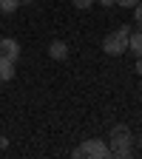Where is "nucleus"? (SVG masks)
<instances>
[{
	"mask_svg": "<svg viewBox=\"0 0 142 159\" xmlns=\"http://www.w3.org/2000/svg\"><path fill=\"white\" fill-rule=\"evenodd\" d=\"M108 148H111V156L128 159L134 153L131 151V128L128 125H114L111 134H108Z\"/></svg>",
	"mask_w": 142,
	"mask_h": 159,
	"instance_id": "f257e3e1",
	"label": "nucleus"
},
{
	"mask_svg": "<svg viewBox=\"0 0 142 159\" xmlns=\"http://www.w3.org/2000/svg\"><path fill=\"white\" fill-rule=\"evenodd\" d=\"M128 34H131V26H119V29L108 31L105 40H103V51H105L108 57L125 54V51H128Z\"/></svg>",
	"mask_w": 142,
	"mask_h": 159,
	"instance_id": "f03ea898",
	"label": "nucleus"
},
{
	"mask_svg": "<svg viewBox=\"0 0 142 159\" xmlns=\"http://www.w3.org/2000/svg\"><path fill=\"white\" fill-rule=\"evenodd\" d=\"M71 156H88V159H105V156H111V148H108V142H105V139H85V142L83 145H80Z\"/></svg>",
	"mask_w": 142,
	"mask_h": 159,
	"instance_id": "7ed1b4c3",
	"label": "nucleus"
},
{
	"mask_svg": "<svg viewBox=\"0 0 142 159\" xmlns=\"http://www.w3.org/2000/svg\"><path fill=\"white\" fill-rule=\"evenodd\" d=\"M0 57L17 63V57H20V43H17V40H11V37H3V40H0Z\"/></svg>",
	"mask_w": 142,
	"mask_h": 159,
	"instance_id": "20e7f679",
	"label": "nucleus"
},
{
	"mask_svg": "<svg viewBox=\"0 0 142 159\" xmlns=\"http://www.w3.org/2000/svg\"><path fill=\"white\" fill-rule=\"evenodd\" d=\"M48 57L51 60H66L68 57V46L63 43V40H51L48 43Z\"/></svg>",
	"mask_w": 142,
	"mask_h": 159,
	"instance_id": "39448f33",
	"label": "nucleus"
},
{
	"mask_svg": "<svg viewBox=\"0 0 142 159\" xmlns=\"http://www.w3.org/2000/svg\"><path fill=\"white\" fill-rule=\"evenodd\" d=\"M128 51L136 54V57H142V29L128 34Z\"/></svg>",
	"mask_w": 142,
	"mask_h": 159,
	"instance_id": "423d86ee",
	"label": "nucleus"
},
{
	"mask_svg": "<svg viewBox=\"0 0 142 159\" xmlns=\"http://www.w3.org/2000/svg\"><path fill=\"white\" fill-rule=\"evenodd\" d=\"M14 66H17V63H11V60H3V57H0V83H9V80H14Z\"/></svg>",
	"mask_w": 142,
	"mask_h": 159,
	"instance_id": "0eeeda50",
	"label": "nucleus"
},
{
	"mask_svg": "<svg viewBox=\"0 0 142 159\" xmlns=\"http://www.w3.org/2000/svg\"><path fill=\"white\" fill-rule=\"evenodd\" d=\"M17 6H20V0H0V14H11L17 11Z\"/></svg>",
	"mask_w": 142,
	"mask_h": 159,
	"instance_id": "6e6552de",
	"label": "nucleus"
},
{
	"mask_svg": "<svg viewBox=\"0 0 142 159\" xmlns=\"http://www.w3.org/2000/svg\"><path fill=\"white\" fill-rule=\"evenodd\" d=\"M71 3H74V9H80V11H88L97 0H71Z\"/></svg>",
	"mask_w": 142,
	"mask_h": 159,
	"instance_id": "1a4fd4ad",
	"label": "nucleus"
},
{
	"mask_svg": "<svg viewBox=\"0 0 142 159\" xmlns=\"http://www.w3.org/2000/svg\"><path fill=\"white\" fill-rule=\"evenodd\" d=\"M139 3H142V0H117V6H122V9H134Z\"/></svg>",
	"mask_w": 142,
	"mask_h": 159,
	"instance_id": "9d476101",
	"label": "nucleus"
},
{
	"mask_svg": "<svg viewBox=\"0 0 142 159\" xmlns=\"http://www.w3.org/2000/svg\"><path fill=\"white\" fill-rule=\"evenodd\" d=\"M134 20H136V26L142 29V3H139V6H134Z\"/></svg>",
	"mask_w": 142,
	"mask_h": 159,
	"instance_id": "9b49d317",
	"label": "nucleus"
},
{
	"mask_svg": "<svg viewBox=\"0 0 142 159\" xmlns=\"http://www.w3.org/2000/svg\"><path fill=\"white\" fill-rule=\"evenodd\" d=\"M134 71H136V74L142 77V57H136V68H134Z\"/></svg>",
	"mask_w": 142,
	"mask_h": 159,
	"instance_id": "f8f14e48",
	"label": "nucleus"
},
{
	"mask_svg": "<svg viewBox=\"0 0 142 159\" xmlns=\"http://www.w3.org/2000/svg\"><path fill=\"white\" fill-rule=\"evenodd\" d=\"M6 148H9V139H6V136H0V151H6Z\"/></svg>",
	"mask_w": 142,
	"mask_h": 159,
	"instance_id": "ddd939ff",
	"label": "nucleus"
},
{
	"mask_svg": "<svg viewBox=\"0 0 142 159\" xmlns=\"http://www.w3.org/2000/svg\"><path fill=\"white\" fill-rule=\"evenodd\" d=\"M99 3H103V6L108 9V6H117V0H99Z\"/></svg>",
	"mask_w": 142,
	"mask_h": 159,
	"instance_id": "4468645a",
	"label": "nucleus"
},
{
	"mask_svg": "<svg viewBox=\"0 0 142 159\" xmlns=\"http://www.w3.org/2000/svg\"><path fill=\"white\" fill-rule=\"evenodd\" d=\"M23 3H34V0H20V6H23Z\"/></svg>",
	"mask_w": 142,
	"mask_h": 159,
	"instance_id": "2eb2a0df",
	"label": "nucleus"
},
{
	"mask_svg": "<svg viewBox=\"0 0 142 159\" xmlns=\"http://www.w3.org/2000/svg\"><path fill=\"white\" fill-rule=\"evenodd\" d=\"M139 145H142V136H139Z\"/></svg>",
	"mask_w": 142,
	"mask_h": 159,
	"instance_id": "dca6fc26",
	"label": "nucleus"
},
{
	"mask_svg": "<svg viewBox=\"0 0 142 159\" xmlns=\"http://www.w3.org/2000/svg\"><path fill=\"white\" fill-rule=\"evenodd\" d=\"M0 40H3V37H0Z\"/></svg>",
	"mask_w": 142,
	"mask_h": 159,
	"instance_id": "f3484780",
	"label": "nucleus"
}]
</instances>
